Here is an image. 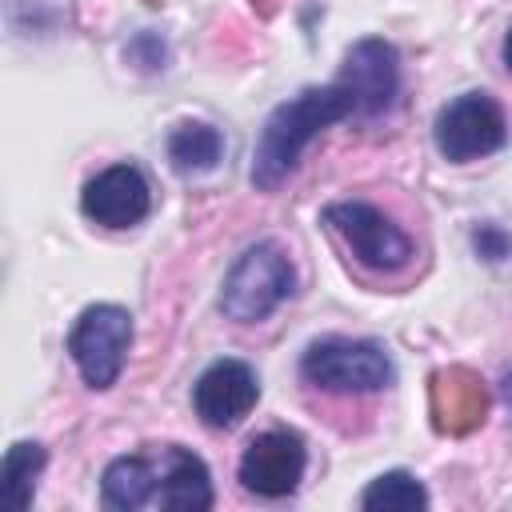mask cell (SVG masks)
I'll use <instances>...</instances> for the list:
<instances>
[{
	"label": "cell",
	"mask_w": 512,
	"mask_h": 512,
	"mask_svg": "<svg viewBox=\"0 0 512 512\" xmlns=\"http://www.w3.org/2000/svg\"><path fill=\"white\" fill-rule=\"evenodd\" d=\"M100 500L116 512H208L212 476L184 444H144L104 468Z\"/></svg>",
	"instance_id": "1"
},
{
	"label": "cell",
	"mask_w": 512,
	"mask_h": 512,
	"mask_svg": "<svg viewBox=\"0 0 512 512\" xmlns=\"http://www.w3.org/2000/svg\"><path fill=\"white\" fill-rule=\"evenodd\" d=\"M352 116V96L340 84H324V88H304L292 100H284L280 108L268 112L260 136H256V152H252V184L260 192H276L300 164V152L336 120Z\"/></svg>",
	"instance_id": "2"
},
{
	"label": "cell",
	"mask_w": 512,
	"mask_h": 512,
	"mask_svg": "<svg viewBox=\"0 0 512 512\" xmlns=\"http://www.w3.org/2000/svg\"><path fill=\"white\" fill-rule=\"evenodd\" d=\"M296 292V268L288 252L272 240H260L236 256L220 284V312L236 324L268 320L288 296Z\"/></svg>",
	"instance_id": "3"
},
{
	"label": "cell",
	"mask_w": 512,
	"mask_h": 512,
	"mask_svg": "<svg viewBox=\"0 0 512 512\" xmlns=\"http://www.w3.org/2000/svg\"><path fill=\"white\" fill-rule=\"evenodd\" d=\"M300 376L324 392L368 396L392 384V360L376 340L324 336V340H312L308 352L300 356Z\"/></svg>",
	"instance_id": "4"
},
{
	"label": "cell",
	"mask_w": 512,
	"mask_h": 512,
	"mask_svg": "<svg viewBox=\"0 0 512 512\" xmlns=\"http://www.w3.org/2000/svg\"><path fill=\"white\" fill-rule=\"evenodd\" d=\"M128 348H132V312L120 304H88L68 332V352L84 384L96 392L116 384Z\"/></svg>",
	"instance_id": "5"
},
{
	"label": "cell",
	"mask_w": 512,
	"mask_h": 512,
	"mask_svg": "<svg viewBox=\"0 0 512 512\" xmlns=\"http://www.w3.org/2000/svg\"><path fill=\"white\" fill-rule=\"evenodd\" d=\"M324 220L332 224V232L348 244V252L364 268H372V272H400V268H408L412 240L376 204H368V200H332L324 208Z\"/></svg>",
	"instance_id": "6"
},
{
	"label": "cell",
	"mask_w": 512,
	"mask_h": 512,
	"mask_svg": "<svg viewBox=\"0 0 512 512\" xmlns=\"http://www.w3.org/2000/svg\"><path fill=\"white\" fill-rule=\"evenodd\" d=\"M432 136H436V148L444 160L468 164V160H480V156L504 148L508 120H504V108L488 92H464L436 112Z\"/></svg>",
	"instance_id": "7"
},
{
	"label": "cell",
	"mask_w": 512,
	"mask_h": 512,
	"mask_svg": "<svg viewBox=\"0 0 512 512\" xmlns=\"http://www.w3.org/2000/svg\"><path fill=\"white\" fill-rule=\"evenodd\" d=\"M336 84L352 96V116H380L396 104L400 92V56L388 40L364 36L344 52Z\"/></svg>",
	"instance_id": "8"
},
{
	"label": "cell",
	"mask_w": 512,
	"mask_h": 512,
	"mask_svg": "<svg viewBox=\"0 0 512 512\" xmlns=\"http://www.w3.org/2000/svg\"><path fill=\"white\" fill-rule=\"evenodd\" d=\"M304 464H308L304 440L296 432L272 428V432H260L248 440V448L240 456V484L264 500H280L300 488Z\"/></svg>",
	"instance_id": "9"
},
{
	"label": "cell",
	"mask_w": 512,
	"mask_h": 512,
	"mask_svg": "<svg viewBox=\"0 0 512 512\" xmlns=\"http://www.w3.org/2000/svg\"><path fill=\"white\" fill-rule=\"evenodd\" d=\"M260 400V384H256V372L244 364V360H212L200 380L192 384V408L204 424L212 428H232L240 424Z\"/></svg>",
	"instance_id": "10"
},
{
	"label": "cell",
	"mask_w": 512,
	"mask_h": 512,
	"mask_svg": "<svg viewBox=\"0 0 512 512\" xmlns=\"http://www.w3.org/2000/svg\"><path fill=\"white\" fill-rule=\"evenodd\" d=\"M80 208H84L88 220H96L104 228H132L148 216L152 188H148V180L136 164H112V168L96 172L84 184Z\"/></svg>",
	"instance_id": "11"
},
{
	"label": "cell",
	"mask_w": 512,
	"mask_h": 512,
	"mask_svg": "<svg viewBox=\"0 0 512 512\" xmlns=\"http://www.w3.org/2000/svg\"><path fill=\"white\" fill-rule=\"evenodd\" d=\"M432 412L444 432H472L488 412L484 380L468 368H440L432 376Z\"/></svg>",
	"instance_id": "12"
},
{
	"label": "cell",
	"mask_w": 512,
	"mask_h": 512,
	"mask_svg": "<svg viewBox=\"0 0 512 512\" xmlns=\"http://www.w3.org/2000/svg\"><path fill=\"white\" fill-rule=\"evenodd\" d=\"M220 152H224V136L212 124H200V120H184L168 136V160L184 176L212 172L220 164Z\"/></svg>",
	"instance_id": "13"
},
{
	"label": "cell",
	"mask_w": 512,
	"mask_h": 512,
	"mask_svg": "<svg viewBox=\"0 0 512 512\" xmlns=\"http://www.w3.org/2000/svg\"><path fill=\"white\" fill-rule=\"evenodd\" d=\"M44 460L48 452L36 444V440H16L8 452H4V464H0V500L12 508V512H24L36 496V476L44 472Z\"/></svg>",
	"instance_id": "14"
},
{
	"label": "cell",
	"mask_w": 512,
	"mask_h": 512,
	"mask_svg": "<svg viewBox=\"0 0 512 512\" xmlns=\"http://www.w3.org/2000/svg\"><path fill=\"white\" fill-rule=\"evenodd\" d=\"M360 508H368V512H412V508H428V492L412 472L396 468V472L376 476L364 488Z\"/></svg>",
	"instance_id": "15"
},
{
	"label": "cell",
	"mask_w": 512,
	"mask_h": 512,
	"mask_svg": "<svg viewBox=\"0 0 512 512\" xmlns=\"http://www.w3.org/2000/svg\"><path fill=\"white\" fill-rule=\"evenodd\" d=\"M472 248H476V256H484V260H508L512 256V232L508 228H500V224H476L472 228Z\"/></svg>",
	"instance_id": "16"
},
{
	"label": "cell",
	"mask_w": 512,
	"mask_h": 512,
	"mask_svg": "<svg viewBox=\"0 0 512 512\" xmlns=\"http://www.w3.org/2000/svg\"><path fill=\"white\" fill-rule=\"evenodd\" d=\"M500 384H504V400H508V408H512V368L504 372V380H500Z\"/></svg>",
	"instance_id": "17"
},
{
	"label": "cell",
	"mask_w": 512,
	"mask_h": 512,
	"mask_svg": "<svg viewBox=\"0 0 512 512\" xmlns=\"http://www.w3.org/2000/svg\"><path fill=\"white\" fill-rule=\"evenodd\" d=\"M504 64L512 68V28H508V36H504Z\"/></svg>",
	"instance_id": "18"
}]
</instances>
